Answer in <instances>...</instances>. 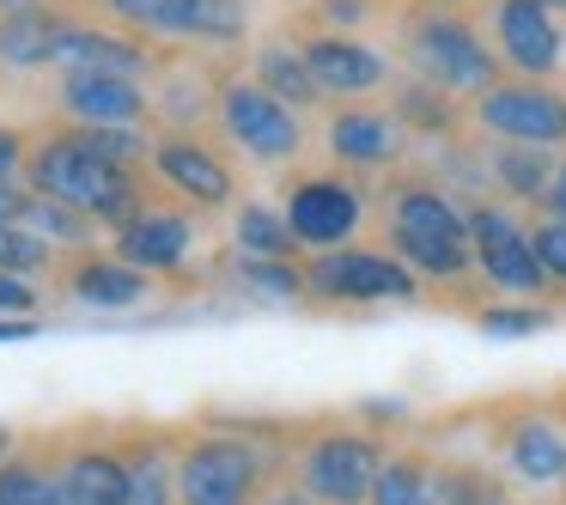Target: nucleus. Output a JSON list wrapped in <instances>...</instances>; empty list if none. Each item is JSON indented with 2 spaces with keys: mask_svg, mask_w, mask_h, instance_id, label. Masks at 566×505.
<instances>
[{
  "mask_svg": "<svg viewBox=\"0 0 566 505\" xmlns=\"http://www.w3.org/2000/svg\"><path fill=\"white\" fill-rule=\"evenodd\" d=\"M488 43L512 80H554L566 62V25L542 0H488Z\"/></svg>",
  "mask_w": 566,
  "mask_h": 505,
  "instance_id": "obj_17",
  "label": "nucleus"
},
{
  "mask_svg": "<svg viewBox=\"0 0 566 505\" xmlns=\"http://www.w3.org/2000/svg\"><path fill=\"white\" fill-rule=\"evenodd\" d=\"M371 505H432V451L427 444H396L384 463Z\"/></svg>",
  "mask_w": 566,
  "mask_h": 505,
  "instance_id": "obj_31",
  "label": "nucleus"
},
{
  "mask_svg": "<svg viewBox=\"0 0 566 505\" xmlns=\"http://www.w3.org/2000/svg\"><path fill=\"white\" fill-rule=\"evenodd\" d=\"M38 335V317H0V341H31Z\"/></svg>",
  "mask_w": 566,
  "mask_h": 505,
  "instance_id": "obj_42",
  "label": "nucleus"
},
{
  "mask_svg": "<svg viewBox=\"0 0 566 505\" xmlns=\"http://www.w3.org/2000/svg\"><path fill=\"white\" fill-rule=\"evenodd\" d=\"M213 135L232 159L256 165V171H293L305 152V116L262 92L244 67L220 74V98H213Z\"/></svg>",
  "mask_w": 566,
  "mask_h": 505,
  "instance_id": "obj_6",
  "label": "nucleus"
},
{
  "mask_svg": "<svg viewBox=\"0 0 566 505\" xmlns=\"http://www.w3.org/2000/svg\"><path fill=\"white\" fill-rule=\"evenodd\" d=\"M384 250L402 256L427 286L481 281L475 238H469V208L432 171H402L384 183Z\"/></svg>",
  "mask_w": 566,
  "mask_h": 505,
  "instance_id": "obj_2",
  "label": "nucleus"
},
{
  "mask_svg": "<svg viewBox=\"0 0 566 505\" xmlns=\"http://www.w3.org/2000/svg\"><path fill=\"white\" fill-rule=\"evenodd\" d=\"M31 208V183H0V225H19Z\"/></svg>",
  "mask_w": 566,
  "mask_h": 505,
  "instance_id": "obj_40",
  "label": "nucleus"
},
{
  "mask_svg": "<svg viewBox=\"0 0 566 505\" xmlns=\"http://www.w3.org/2000/svg\"><path fill=\"white\" fill-rule=\"evenodd\" d=\"M0 317H43V286L0 274Z\"/></svg>",
  "mask_w": 566,
  "mask_h": 505,
  "instance_id": "obj_39",
  "label": "nucleus"
},
{
  "mask_svg": "<svg viewBox=\"0 0 566 505\" xmlns=\"http://www.w3.org/2000/svg\"><path fill=\"white\" fill-rule=\"evenodd\" d=\"M384 463H390V444L378 439V427L323 420V427H305L293 439L286 481H298L317 505H371V487H378Z\"/></svg>",
  "mask_w": 566,
  "mask_h": 505,
  "instance_id": "obj_5",
  "label": "nucleus"
},
{
  "mask_svg": "<svg viewBox=\"0 0 566 505\" xmlns=\"http://www.w3.org/2000/svg\"><path fill=\"white\" fill-rule=\"evenodd\" d=\"M226 286H238V293H250V298H269V305H298V298H311L305 256H293V262L226 256Z\"/></svg>",
  "mask_w": 566,
  "mask_h": 505,
  "instance_id": "obj_30",
  "label": "nucleus"
},
{
  "mask_svg": "<svg viewBox=\"0 0 566 505\" xmlns=\"http://www.w3.org/2000/svg\"><path fill=\"white\" fill-rule=\"evenodd\" d=\"M25 232H38L43 244L55 250V256H80V250H98V225L86 220V213H74V208H62V201H50V196H31V208H25Z\"/></svg>",
  "mask_w": 566,
  "mask_h": 505,
  "instance_id": "obj_32",
  "label": "nucleus"
},
{
  "mask_svg": "<svg viewBox=\"0 0 566 505\" xmlns=\"http://www.w3.org/2000/svg\"><path fill=\"white\" fill-rule=\"evenodd\" d=\"M262 505H317V499H311V493L298 487V481H274V487L262 493Z\"/></svg>",
  "mask_w": 566,
  "mask_h": 505,
  "instance_id": "obj_41",
  "label": "nucleus"
},
{
  "mask_svg": "<svg viewBox=\"0 0 566 505\" xmlns=\"http://www.w3.org/2000/svg\"><path fill=\"white\" fill-rule=\"evenodd\" d=\"M147 183L159 196H171L177 208L201 213H232L238 208V159L220 147V135H153V159H147Z\"/></svg>",
  "mask_w": 566,
  "mask_h": 505,
  "instance_id": "obj_8",
  "label": "nucleus"
},
{
  "mask_svg": "<svg viewBox=\"0 0 566 505\" xmlns=\"http://www.w3.org/2000/svg\"><path fill=\"white\" fill-rule=\"evenodd\" d=\"M293 427H184L177 432V505H262L293 469Z\"/></svg>",
  "mask_w": 566,
  "mask_h": 505,
  "instance_id": "obj_1",
  "label": "nucleus"
},
{
  "mask_svg": "<svg viewBox=\"0 0 566 505\" xmlns=\"http://www.w3.org/2000/svg\"><path fill=\"white\" fill-rule=\"evenodd\" d=\"M250 43V0H196V31H189V55L232 67Z\"/></svg>",
  "mask_w": 566,
  "mask_h": 505,
  "instance_id": "obj_29",
  "label": "nucleus"
},
{
  "mask_svg": "<svg viewBox=\"0 0 566 505\" xmlns=\"http://www.w3.org/2000/svg\"><path fill=\"white\" fill-rule=\"evenodd\" d=\"M55 269H62V256H55L38 232H25V225H0V274H19V281H55Z\"/></svg>",
  "mask_w": 566,
  "mask_h": 505,
  "instance_id": "obj_35",
  "label": "nucleus"
},
{
  "mask_svg": "<svg viewBox=\"0 0 566 505\" xmlns=\"http://www.w3.org/2000/svg\"><path fill=\"white\" fill-rule=\"evenodd\" d=\"M0 505H55L50 456L38 439H19L13 456H0Z\"/></svg>",
  "mask_w": 566,
  "mask_h": 505,
  "instance_id": "obj_33",
  "label": "nucleus"
},
{
  "mask_svg": "<svg viewBox=\"0 0 566 505\" xmlns=\"http://www.w3.org/2000/svg\"><path fill=\"white\" fill-rule=\"evenodd\" d=\"M542 213H560L566 220V159H560V171H554V189H548V201H542Z\"/></svg>",
  "mask_w": 566,
  "mask_h": 505,
  "instance_id": "obj_43",
  "label": "nucleus"
},
{
  "mask_svg": "<svg viewBox=\"0 0 566 505\" xmlns=\"http://www.w3.org/2000/svg\"><path fill=\"white\" fill-rule=\"evenodd\" d=\"M298 50H305L311 74H317L323 98L329 104H371V92L396 86V62L366 38H347V31H293Z\"/></svg>",
  "mask_w": 566,
  "mask_h": 505,
  "instance_id": "obj_18",
  "label": "nucleus"
},
{
  "mask_svg": "<svg viewBox=\"0 0 566 505\" xmlns=\"http://www.w3.org/2000/svg\"><path fill=\"white\" fill-rule=\"evenodd\" d=\"M402 7H427V13H469L481 0H402Z\"/></svg>",
  "mask_w": 566,
  "mask_h": 505,
  "instance_id": "obj_44",
  "label": "nucleus"
},
{
  "mask_svg": "<svg viewBox=\"0 0 566 505\" xmlns=\"http://www.w3.org/2000/svg\"><path fill=\"white\" fill-rule=\"evenodd\" d=\"M177 432L184 427H153V420L116 427L128 463V505H177Z\"/></svg>",
  "mask_w": 566,
  "mask_h": 505,
  "instance_id": "obj_22",
  "label": "nucleus"
},
{
  "mask_svg": "<svg viewBox=\"0 0 566 505\" xmlns=\"http://www.w3.org/2000/svg\"><path fill=\"white\" fill-rule=\"evenodd\" d=\"M244 74L256 80L262 92H274L281 104H293L298 116H311V111H323V86H317V74H311V62H305V50H298V38H262V43H250V55H244Z\"/></svg>",
  "mask_w": 566,
  "mask_h": 505,
  "instance_id": "obj_25",
  "label": "nucleus"
},
{
  "mask_svg": "<svg viewBox=\"0 0 566 505\" xmlns=\"http://www.w3.org/2000/svg\"><path fill=\"white\" fill-rule=\"evenodd\" d=\"M201 244V213L177 208L171 196L153 189L135 213L111 232V250L123 262H135L140 274H153L159 286H184L189 281V256Z\"/></svg>",
  "mask_w": 566,
  "mask_h": 505,
  "instance_id": "obj_14",
  "label": "nucleus"
},
{
  "mask_svg": "<svg viewBox=\"0 0 566 505\" xmlns=\"http://www.w3.org/2000/svg\"><path fill=\"white\" fill-rule=\"evenodd\" d=\"M390 111H396V123H402L408 135L432 140V147L463 140V128H469V104L451 98V92H439V86H427V80H415V74H402L390 86Z\"/></svg>",
  "mask_w": 566,
  "mask_h": 505,
  "instance_id": "obj_26",
  "label": "nucleus"
},
{
  "mask_svg": "<svg viewBox=\"0 0 566 505\" xmlns=\"http://www.w3.org/2000/svg\"><path fill=\"white\" fill-rule=\"evenodd\" d=\"M384 0H311L305 25L311 31H347V38H366V25L378 19Z\"/></svg>",
  "mask_w": 566,
  "mask_h": 505,
  "instance_id": "obj_37",
  "label": "nucleus"
},
{
  "mask_svg": "<svg viewBox=\"0 0 566 505\" xmlns=\"http://www.w3.org/2000/svg\"><path fill=\"white\" fill-rule=\"evenodd\" d=\"M86 19H104L116 31L159 43L165 55H189V31H196V0H74Z\"/></svg>",
  "mask_w": 566,
  "mask_h": 505,
  "instance_id": "obj_23",
  "label": "nucleus"
},
{
  "mask_svg": "<svg viewBox=\"0 0 566 505\" xmlns=\"http://www.w3.org/2000/svg\"><path fill=\"white\" fill-rule=\"evenodd\" d=\"M530 244H536V262L548 274V286L566 293V220L560 213H530Z\"/></svg>",
  "mask_w": 566,
  "mask_h": 505,
  "instance_id": "obj_36",
  "label": "nucleus"
},
{
  "mask_svg": "<svg viewBox=\"0 0 566 505\" xmlns=\"http://www.w3.org/2000/svg\"><path fill=\"white\" fill-rule=\"evenodd\" d=\"M475 329L488 341H524V335L554 329V305H542V298H493V305L475 311Z\"/></svg>",
  "mask_w": 566,
  "mask_h": 505,
  "instance_id": "obj_34",
  "label": "nucleus"
},
{
  "mask_svg": "<svg viewBox=\"0 0 566 505\" xmlns=\"http://www.w3.org/2000/svg\"><path fill=\"white\" fill-rule=\"evenodd\" d=\"M542 7H548L554 19H566V0H542Z\"/></svg>",
  "mask_w": 566,
  "mask_h": 505,
  "instance_id": "obj_46",
  "label": "nucleus"
},
{
  "mask_svg": "<svg viewBox=\"0 0 566 505\" xmlns=\"http://www.w3.org/2000/svg\"><path fill=\"white\" fill-rule=\"evenodd\" d=\"M19 451V432L13 427H0V456H13Z\"/></svg>",
  "mask_w": 566,
  "mask_h": 505,
  "instance_id": "obj_45",
  "label": "nucleus"
},
{
  "mask_svg": "<svg viewBox=\"0 0 566 505\" xmlns=\"http://www.w3.org/2000/svg\"><path fill=\"white\" fill-rule=\"evenodd\" d=\"M469 128L481 140H505V147L566 152V92L554 80H512L505 74L493 92H481L469 104Z\"/></svg>",
  "mask_w": 566,
  "mask_h": 505,
  "instance_id": "obj_12",
  "label": "nucleus"
},
{
  "mask_svg": "<svg viewBox=\"0 0 566 505\" xmlns=\"http://www.w3.org/2000/svg\"><path fill=\"white\" fill-rule=\"evenodd\" d=\"M281 213L298 238V256H329V250L359 244V232L371 220V189L354 171L311 165V171L281 177Z\"/></svg>",
  "mask_w": 566,
  "mask_h": 505,
  "instance_id": "obj_7",
  "label": "nucleus"
},
{
  "mask_svg": "<svg viewBox=\"0 0 566 505\" xmlns=\"http://www.w3.org/2000/svg\"><path fill=\"white\" fill-rule=\"evenodd\" d=\"M226 244H232V256H269V262L298 256V238L286 225L281 201H262V196H244L226 213Z\"/></svg>",
  "mask_w": 566,
  "mask_h": 505,
  "instance_id": "obj_28",
  "label": "nucleus"
},
{
  "mask_svg": "<svg viewBox=\"0 0 566 505\" xmlns=\"http://www.w3.org/2000/svg\"><path fill=\"white\" fill-rule=\"evenodd\" d=\"M305 281H311V305H342V311L427 298V281L384 244H347L329 250V256H305Z\"/></svg>",
  "mask_w": 566,
  "mask_h": 505,
  "instance_id": "obj_9",
  "label": "nucleus"
},
{
  "mask_svg": "<svg viewBox=\"0 0 566 505\" xmlns=\"http://www.w3.org/2000/svg\"><path fill=\"white\" fill-rule=\"evenodd\" d=\"M50 286H55V298H67V305H80V311H135L159 293V281L140 274L135 262H123L111 244L62 256V269H55Z\"/></svg>",
  "mask_w": 566,
  "mask_h": 505,
  "instance_id": "obj_20",
  "label": "nucleus"
},
{
  "mask_svg": "<svg viewBox=\"0 0 566 505\" xmlns=\"http://www.w3.org/2000/svg\"><path fill=\"white\" fill-rule=\"evenodd\" d=\"M74 19L80 7H67V0L0 19V80H55V55H62V38Z\"/></svg>",
  "mask_w": 566,
  "mask_h": 505,
  "instance_id": "obj_21",
  "label": "nucleus"
},
{
  "mask_svg": "<svg viewBox=\"0 0 566 505\" xmlns=\"http://www.w3.org/2000/svg\"><path fill=\"white\" fill-rule=\"evenodd\" d=\"M469 208V238H475V274L481 286H493L500 298H548V274L536 262V244H530V220L505 201L481 196L463 201Z\"/></svg>",
  "mask_w": 566,
  "mask_h": 505,
  "instance_id": "obj_13",
  "label": "nucleus"
},
{
  "mask_svg": "<svg viewBox=\"0 0 566 505\" xmlns=\"http://www.w3.org/2000/svg\"><path fill=\"white\" fill-rule=\"evenodd\" d=\"M31 128L19 123H0V183H25V165H31Z\"/></svg>",
  "mask_w": 566,
  "mask_h": 505,
  "instance_id": "obj_38",
  "label": "nucleus"
},
{
  "mask_svg": "<svg viewBox=\"0 0 566 505\" xmlns=\"http://www.w3.org/2000/svg\"><path fill=\"white\" fill-rule=\"evenodd\" d=\"M481 159H488V196L505 201V208H536L548 201L554 171L560 159L542 147H505V140H481Z\"/></svg>",
  "mask_w": 566,
  "mask_h": 505,
  "instance_id": "obj_24",
  "label": "nucleus"
},
{
  "mask_svg": "<svg viewBox=\"0 0 566 505\" xmlns=\"http://www.w3.org/2000/svg\"><path fill=\"white\" fill-rule=\"evenodd\" d=\"M159 67H165L159 43L135 38V31H116L104 19H86V13L67 25L62 55H55V74H116V80H140V86H153Z\"/></svg>",
  "mask_w": 566,
  "mask_h": 505,
  "instance_id": "obj_19",
  "label": "nucleus"
},
{
  "mask_svg": "<svg viewBox=\"0 0 566 505\" xmlns=\"http://www.w3.org/2000/svg\"><path fill=\"white\" fill-rule=\"evenodd\" d=\"M43 456H50L55 505H128V463L116 427H62L38 432Z\"/></svg>",
  "mask_w": 566,
  "mask_h": 505,
  "instance_id": "obj_11",
  "label": "nucleus"
},
{
  "mask_svg": "<svg viewBox=\"0 0 566 505\" xmlns=\"http://www.w3.org/2000/svg\"><path fill=\"white\" fill-rule=\"evenodd\" d=\"M323 152L335 171L354 177H402L415 135L396 123L390 104H329L323 116Z\"/></svg>",
  "mask_w": 566,
  "mask_h": 505,
  "instance_id": "obj_15",
  "label": "nucleus"
},
{
  "mask_svg": "<svg viewBox=\"0 0 566 505\" xmlns=\"http://www.w3.org/2000/svg\"><path fill=\"white\" fill-rule=\"evenodd\" d=\"M31 196H50L62 208L86 213L98 232H116L140 201L153 196L147 171H128V165H111L104 152L80 147L62 123H43L38 140H31V165H25Z\"/></svg>",
  "mask_w": 566,
  "mask_h": 505,
  "instance_id": "obj_3",
  "label": "nucleus"
},
{
  "mask_svg": "<svg viewBox=\"0 0 566 505\" xmlns=\"http://www.w3.org/2000/svg\"><path fill=\"white\" fill-rule=\"evenodd\" d=\"M396 43H402V67L427 86L451 92V98L475 104L505 80V62L493 55L488 31L469 13H427V7H402L396 13Z\"/></svg>",
  "mask_w": 566,
  "mask_h": 505,
  "instance_id": "obj_4",
  "label": "nucleus"
},
{
  "mask_svg": "<svg viewBox=\"0 0 566 505\" xmlns=\"http://www.w3.org/2000/svg\"><path fill=\"white\" fill-rule=\"evenodd\" d=\"M432 505H517V487L488 456H432Z\"/></svg>",
  "mask_w": 566,
  "mask_h": 505,
  "instance_id": "obj_27",
  "label": "nucleus"
},
{
  "mask_svg": "<svg viewBox=\"0 0 566 505\" xmlns=\"http://www.w3.org/2000/svg\"><path fill=\"white\" fill-rule=\"evenodd\" d=\"M493 456L512 475V487L560 493L566 499V408L554 402L493 408Z\"/></svg>",
  "mask_w": 566,
  "mask_h": 505,
  "instance_id": "obj_10",
  "label": "nucleus"
},
{
  "mask_svg": "<svg viewBox=\"0 0 566 505\" xmlns=\"http://www.w3.org/2000/svg\"><path fill=\"white\" fill-rule=\"evenodd\" d=\"M43 111L67 128H153V86L116 74H55Z\"/></svg>",
  "mask_w": 566,
  "mask_h": 505,
  "instance_id": "obj_16",
  "label": "nucleus"
}]
</instances>
